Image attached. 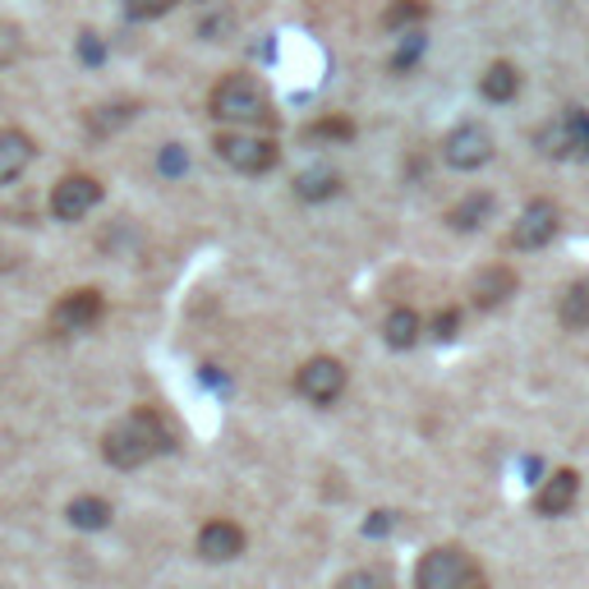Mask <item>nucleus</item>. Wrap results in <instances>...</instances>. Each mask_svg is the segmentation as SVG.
I'll list each match as a JSON object with an SVG mask.
<instances>
[{"instance_id": "obj_1", "label": "nucleus", "mask_w": 589, "mask_h": 589, "mask_svg": "<svg viewBox=\"0 0 589 589\" xmlns=\"http://www.w3.org/2000/svg\"><path fill=\"white\" fill-rule=\"evenodd\" d=\"M171 447H175V428L152 406H139L125 419H115L102 438V456L115 470H139V465H148L152 456H162Z\"/></svg>"}, {"instance_id": "obj_2", "label": "nucleus", "mask_w": 589, "mask_h": 589, "mask_svg": "<svg viewBox=\"0 0 589 589\" xmlns=\"http://www.w3.org/2000/svg\"><path fill=\"white\" fill-rule=\"evenodd\" d=\"M207 111L222 120V125H267L272 120V102L258 79L250 74H226L222 83L212 88Z\"/></svg>"}, {"instance_id": "obj_3", "label": "nucleus", "mask_w": 589, "mask_h": 589, "mask_svg": "<svg viewBox=\"0 0 589 589\" xmlns=\"http://www.w3.org/2000/svg\"><path fill=\"white\" fill-rule=\"evenodd\" d=\"M475 580H479V567L460 544L428 548L415 567V589H470Z\"/></svg>"}, {"instance_id": "obj_4", "label": "nucleus", "mask_w": 589, "mask_h": 589, "mask_svg": "<svg viewBox=\"0 0 589 589\" xmlns=\"http://www.w3.org/2000/svg\"><path fill=\"white\" fill-rule=\"evenodd\" d=\"M216 158H222L231 171L240 175H263L276 166V158H282V148H276L272 139H258V134H240V130H226L216 134Z\"/></svg>"}, {"instance_id": "obj_5", "label": "nucleus", "mask_w": 589, "mask_h": 589, "mask_svg": "<svg viewBox=\"0 0 589 589\" xmlns=\"http://www.w3.org/2000/svg\"><path fill=\"white\" fill-rule=\"evenodd\" d=\"M295 392L314 406H332V400L346 392V364L332 359V355H314L299 374H295Z\"/></svg>"}, {"instance_id": "obj_6", "label": "nucleus", "mask_w": 589, "mask_h": 589, "mask_svg": "<svg viewBox=\"0 0 589 589\" xmlns=\"http://www.w3.org/2000/svg\"><path fill=\"white\" fill-rule=\"evenodd\" d=\"M98 203H102V180L79 175V171L55 180V190H51V216L55 222H83Z\"/></svg>"}, {"instance_id": "obj_7", "label": "nucleus", "mask_w": 589, "mask_h": 589, "mask_svg": "<svg viewBox=\"0 0 589 589\" xmlns=\"http://www.w3.org/2000/svg\"><path fill=\"white\" fill-rule=\"evenodd\" d=\"M443 162L451 171H479L492 162V134L484 125H456L447 139H443Z\"/></svg>"}, {"instance_id": "obj_8", "label": "nucleus", "mask_w": 589, "mask_h": 589, "mask_svg": "<svg viewBox=\"0 0 589 589\" xmlns=\"http://www.w3.org/2000/svg\"><path fill=\"white\" fill-rule=\"evenodd\" d=\"M102 314H106L102 291H88V286H83V291H70L65 299L51 308V327L65 332V336H79V332H92V327H98Z\"/></svg>"}, {"instance_id": "obj_9", "label": "nucleus", "mask_w": 589, "mask_h": 589, "mask_svg": "<svg viewBox=\"0 0 589 589\" xmlns=\"http://www.w3.org/2000/svg\"><path fill=\"white\" fill-rule=\"evenodd\" d=\"M552 235H557V207L548 199H535L516 216L511 244H516V250H544V244H552Z\"/></svg>"}, {"instance_id": "obj_10", "label": "nucleus", "mask_w": 589, "mask_h": 589, "mask_svg": "<svg viewBox=\"0 0 589 589\" xmlns=\"http://www.w3.org/2000/svg\"><path fill=\"white\" fill-rule=\"evenodd\" d=\"M244 552V530L235 520H207L199 530V557L203 562H235Z\"/></svg>"}, {"instance_id": "obj_11", "label": "nucleus", "mask_w": 589, "mask_h": 589, "mask_svg": "<svg viewBox=\"0 0 589 589\" xmlns=\"http://www.w3.org/2000/svg\"><path fill=\"white\" fill-rule=\"evenodd\" d=\"M576 498H580V475L576 470H552L535 492V511L539 516H567L576 507Z\"/></svg>"}, {"instance_id": "obj_12", "label": "nucleus", "mask_w": 589, "mask_h": 589, "mask_svg": "<svg viewBox=\"0 0 589 589\" xmlns=\"http://www.w3.org/2000/svg\"><path fill=\"white\" fill-rule=\"evenodd\" d=\"M33 158H38L33 134H23V130H0V190H6V184H14L28 166H33Z\"/></svg>"}, {"instance_id": "obj_13", "label": "nucleus", "mask_w": 589, "mask_h": 589, "mask_svg": "<svg viewBox=\"0 0 589 589\" xmlns=\"http://www.w3.org/2000/svg\"><path fill=\"white\" fill-rule=\"evenodd\" d=\"M516 286H520L516 272L502 267V263H492V267H479L475 286H470V299H475V308H502L516 295Z\"/></svg>"}, {"instance_id": "obj_14", "label": "nucleus", "mask_w": 589, "mask_h": 589, "mask_svg": "<svg viewBox=\"0 0 589 589\" xmlns=\"http://www.w3.org/2000/svg\"><path fill=\"white\" fill-rule=\"evenodd\" d=\"M111 516H115L111 502H106V498H92V492H83V498H74V502L65 507V520L74 525V530H88V535L106 530Z\"/></svg>"}, {"instance_id": "obj_15", "label": "nucleus", "mask_w": 589, "mask_h": 589, "mask_svg": "<svg viewBox=\"0 0 589 589\" xmlns=\"http://www.w3.org/2000/svg\"><path fill=\"white\" fill-rule=\"evenodd\" d=\"M479 92L488 102H511L516 92H520V70L507 65V60H492V65L479 74Z\"/></svg>"}, {"instance_id": "obj_16", "label": "nucleus", "mask_w": 589, "mask_h": 589, "mask_svg": "<svg viewBox=\"0 0 589 589\" xmlns=\"http://www.w3.org/2000/svg\"><path fill=\"white\" fill-rule=\"evenodd\" d=\"M383 341L392 351H410L419 341V314L415 308H392L387 323H383Z\"/></svg>"}, {"instance_id": "obj_17", "label": "nucleus", "mask_w": 589, "mask_h": 589, "mask_svg": "<svg viewBox=\"0 0 589 589\" xmlns=\"http://www.w3.org/2000/svg\"><path fill=\"white\" fill-rule=\"evenodd\" d=\"M557 318H562L567 332H585L589 327V282L567 286V295L557 299Z\"/></svg>"}, {"instance_id": "obj_18", "label": "nucleus", "mask_w": 589, "mask_h": 589, "mask_svg": "<svg viewBox=\"0 0 589 589\" xmlns=\"http://www.w3.org/2000/svg\"><path fill=\"white\" fill-rule=\"evenodd\" d=\"M492 216V194H465L451 212H447V222H451V231H475V226H484Z\"/></svg>"}, {"instance_id": "obj_19", "label": "nucleus", "mask_w": 589, "mask_h": 589, "mask_svg": "<svg viewBox=\"0 0 589 589\" xmlns=\"http://www.w3.org/2000/svg\"><path fill=\"white\" fill-rule=\"evenodd\" d=\"M341 190V175L336 171H304L299 180H295V194L304 199V203H323V199H332Z\"/></svg>"}, {"instance_id": "obj_20", "label": "nucleus", "mask_w": 589, "mask_h": 589, "mask_svg": "<svg viewBox=\"0 0 589 589\" xmlns=\"http://www.w3.org/2000/svg\"><path fill=\"white\" fill-rule=\"evenodd\" d=\"M424 19H428L424 0H392L387 14H383V28H392V33H396V28H410V23H424Z\"/></svg>"}, {"instance_id": "obj_21", "label": "nucleus", "mask_w": 589, "mask_h": 589, "mask_svg": "<svg viewBox=\"0 0 589 589\" xmlns=\"http://www.w3.org/2000/svg\"><path fill=\"white\" fill-rule=\"evenodd\" d=\"M304 139L346 143V139H355V120H346V115H327V120H318V125H308V130H304Z\"/></svg>"}, {"instance_id": "obj_22", "label": "nucleus", "mask_w": 589, "mask_h": 589, "mask_svg": "<svg viewBox=\"0 0 589 589\" xmlns=\"http://www.w3.org/2000/svg\"><path fill=\"white\" fill-rule=\"evenodd\" d=\"M336 589H396V580H392V571H383V567H359V571H351V576H341Z\"/></svg>"}, {"instance_id": "obj_23", "label": "nucleus", "mask_w": 589, "mask_h": 589, "mask_svg": "<svg viewBox=\"0 0 589 589\" xmlns=\"http://www.w3.org/2000/svg\"><path fill=\"white\" fill-rule=\"evenodd\" d=\"M125 120H134V106H102L88 115V130L92 134H111L115 125H125Z\"/></svg>"}, {"instance_id": "obj_24", "label": "nucleus", "mask_w": 589, "mask_h": 589, "mask_svg": "<svg viewBox=\"0 0 589 589\" xmlns=\"http://www.w3.org/2000/svg\"><path fill=\"white\" fill-rule=\"evenodd\" d=\"M571 130V158H589V111H567Z\"/></svg>"}, {"instance_id": "obj_25", "label": "nucleus", "mask_w": 589, "mask_h": 589, "mask_svg": "<svg viewBox=\"0 0 589 589\" xmlns=\"http://www.w3.org/2000/svg\"><path fill=\"white\" fill-rule=\"evenodd\" d=\"M180 0H125V10L134 14V19H162L166 10H175Z\"/></svg>"}, {"instance_id": "obj_26", "label": "nucleus", "mask_w": 589, "mask_h": 589, "mask_svg": "<svg viewBox=\"0 0 589 589\" xmlns=\"http://www.w3.org/2000/svg\"><path fill=\"white\" fill-rule=\"evenodd\" d=\"M158 166H162V175H180L184 166H190V158H184V148H180V143H166V148H162V158H158Z\"/></svg>"}, {"instance_id": "obj_27", "label": "nucleus", "mask_w": 589, "mask_h": 589, "mask_svg": "<svg viewBox=\"0 0 589 589\" xmlns=\"http://www.w3.org/2000/svg\"><path fill=\"white\" fill-rule=\"evenodd\" d=\"M231 28H235V19H231V14H216V19H203V23H199V38L222 42V38L231 33Z\"/></svg>"}, {"instance_id": "obj_28", "label": "nucleus", "mask_w": 589, "mask_h": 589, "mask_svg": "<svg viewBox=\"0 0 589 589\" xmlns=\"http://www.w3.org/2000/svg\"><path fill=\"white\" fill-rule=\"evenodd\" d=\"M79 55H83V65H102V42H98V33H79Z\"/></svg>"}, {"instance_id": "obj_29", "label": "nucleus", "mask_w": 589, "mask_h": 589, "mask_svg": "<svg viewBox=\"0 0 589 589\" xmlns=\"http://www.w3.org/2000/svg\"><path fill=\"white\" fill-rule=\"evenodd\" d=\"M456 327H460V314H456V308H443V314L433 318V336H438V341H451Z\"/></svg>"}, {"instance_id": "obj_30", "label": "nucleus", "mask_w": 589, "mask_h": 589, "mask_svg": "<svg viewBox=\"0 0 589 589\" xmlns=\"http://www.w3.org/2000/svg\"><path fill=\"white\" fill-rule=\"evenodd\" d=\"M470 589H488V585H484V580H475V585H470Z\"/></svg>"}]
</instances>
